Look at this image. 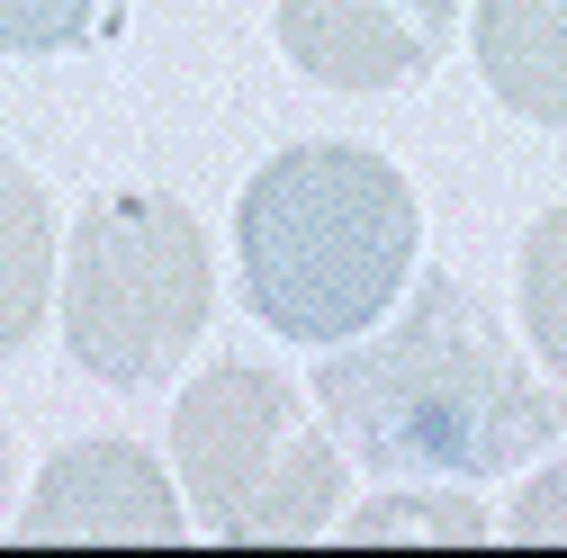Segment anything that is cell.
Returning a JSON list of instances; mask_svg holds the SVG:
<instances>
[{
    "mask_svg": "<svg viewBox=\"0 0 567 558\" xmlns=\"http://www.w3.org/2000/svg\"><path fill=\"white\" fill-rule=\"evenodd\" d=\"M307 396L370 477H505L567 433V388L523 361L477 279L423 270L379 333L324 352Z\"/></svg>",
    "mask_w": 567,
    "mask_h": 558,
    "instance_id": "cell-1",
    "label": "cell"
},
{
    "mask_svg": "<svg viewBox=\"0 0 567 558\" xmlns=\"http://www.w3.org/2000/svg\"><path fill=\"white\" fill-rule=\"evenodd\" d=\"M414 189L370 145H289L235 198V279L279 342H351L414 279Z\"/></svg>",
    "mask_w": 567,
    "mask_h": 558,
    "instance_id": "cell-2",
    "label": "cell"
},
{
    "mask_svg": "<svg viewBox=\"0 0 567 558\" xmlns=\"http://www.w3.org/2000/svg\"><path fill=\"white\" fill-rule=\"evenodd\" d=\"M316 396L289 388L270 361H217L172 405V477L189 523L235 549L324 540L351 496V451L307 414Z\"/></svg>",
    "mask_w": 567,
    "mask_h": 558,
    "instance_id": "cell-3",
    "label": "cell"
},
{
    "mask_svg": "<svg viewBox=\"0 0 567 558\" xmlns=\"http://www.w3.org/2000/svg\"><path fill=\"white\" fill-rule=\"evenodd\" d=\"M217 316V252L172 189H109L63 244V352L100 388L172 379Z\"/></svg>",
    "mask_w": 567,
    "mask_h": 558,
    "instance_id": "cell-4",
    "label": "cell"
},
{
    "mask_svg": "<svg viewBox=\"0 0 567 558\" xmlns=\"http://www.w3.org/2000/svg\"><path fill=\"white\" fill-rule=\"evenodd\" d=\"M181 531H198L181 477H172L145 442H117V433L45 451L28 505L0 523L10 549H54V540H154V549H163V540H181Z\"/></svg>",
    "mask_w": 567,
    "mask_h": 558,
    "instance_id": "cell-5",
    "label": "cell"
},
{
    "mask_svg": "<svg viewBox=\"0 0 567 558\" xmlns=\"http://www.w3.org/2000/svg\"><path fill=\"white\" fill-rule=\"evenodd\" d=\"M279 54L324 91H405L460 37V0H270Z\"/></svg>",
    "mask_w": 567,
    "mask_h": 558,
    "instance_id": "cell-6",
    "label": "cell"
},
{
    "mask_svg": "<svg viewBox=\"0 0 567 558\" xmlns=\"http://www.w3.org/2000/svg\"><path fill=\"white\" fill-rule=\"evenodd\" d=\"M477 82L532 126H567V0H477L468 10Z\"/></svg>",
    "mask_w": 567,
    "mask_h": 558,
    "instance_id": "cell-7",
    "label": "cell"
},
{
    "mask_svg": "<svg viewBox=\"0 0 567 558\" xmlns=\"http://www.w3.org/2000/svg\"><path fill=\"white\" fill-rule=\"evenodd\" d=\"M63 279V235H54V198L28 163L0 154V361L28 352Z\"/></svg>",
    "mask_w": 567,
    "mask_h": 558,
    "instance_id": "cell-8",
    "label": "cell"
},
{
    "mask_svg": "<svg viewBox=\"0 0 567 558\" xmlns=\"http://www.w3.org/2000/svg\"><path fill=\"white\" fill-rule=\"evenodd\" d=\"M514 307H523V342L549 361V379L567 388V198L540 207L523 261H514Z\"/></svg>",
    "mask_w": 567,
    "mask_h": 558,
    "instance_id": "cell-9",
    "label": "cell"
},
{
    "mask_svg": "<svg viewBox=\"0 0 567 558\" xmlns=\"http://www.w3.org/2000/svg\"><path fill=\"white\" fill-rule=\"evenodd\" d=\"M333 531L342 540H460L468 549V540H495V514L468 496H433V477H396L388 496L351 505Z\"/></svg>",
    "mask_w": 567,
    "mask_h": 558,
    "instance_id": "cell-10",
    "label": "cell"
},
{
    "mask_svg": "<svg viewBox=\"0 0 567 558\" xmlns=\"http://www.w3.org/2000/svg\"><path fill=\"white\" fill-rule=\"evenodd\" d=\"M117 0H0V54H63L82 45Z\"/></svg>",
    "mask_w": 567,
    "mask_h": 558,
    "instance_id": "cell-11",
    "label": "cell"
},
{
    "mask_svg": "<svg viewBox=\"0 0 567 558\" xmlns=\"http://www.w3.org/2000/svg\"><path fill=\"white\" fill-rule=\"evenodd\" d=\"M505 540H523V549H549V540H567V459H549L523 496H514V514L495 523Z\"/></svg>",
    "mask_w": 567,
    "mask_h": 558,
    "instance_id": "cell-12",
    "label": "cell"
},
{
    "mask_svg": "<svg viewBox=\"0 0 567 558\" xmlns=\"http://www.w3.org/2000/svg\"><path fill=\"white\" fill-rule=\"evenodd\" d=\"M0 496H10V424H0Z\"/></svg>",
    "mask_w": 567,
    "mask_h": 558,
    "instance_id": "cell-13",
    "label": "cell"
}]
</instances>
